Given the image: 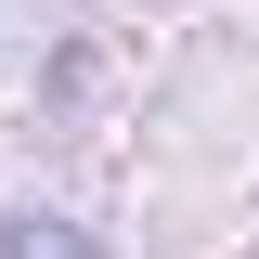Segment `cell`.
<instances>
[{"label":"cell","instance_id":"1","mask_svg":"<svg viewBox=\"0 0 259 259\" xmlns=\"http://www.w3.org/2000/svg\"><path fill=\"white\" fill-rule=\"evenodd\" d=\"M0 259H104L78 221H0Z\"/></svg>","mask_w":259,"mask_h":259}]
</instances>
